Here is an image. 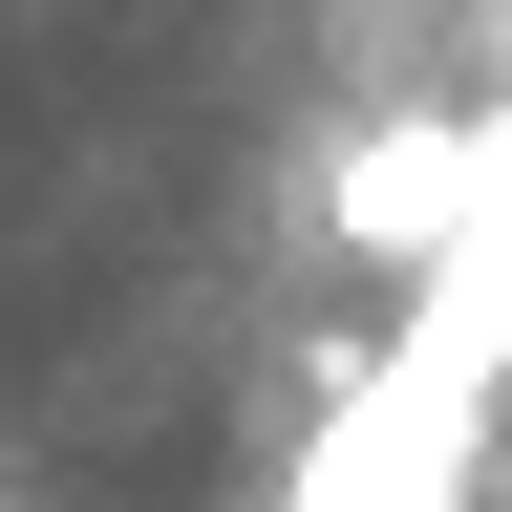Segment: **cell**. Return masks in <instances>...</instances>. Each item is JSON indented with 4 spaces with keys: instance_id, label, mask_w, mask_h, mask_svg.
Segmentation results:
<instances>
[{
    "instance_id": "cell-3",
    "label": "cell",
    "mask_w": 512,
    "mask_h": 512,
    "mask_svg": "<svg viewBox=\"0 0 512 512\" xmlns=\"http://www.w3.org/2000/svg\"><path fill=\"white\" fill-rule=\"evenodd\" d=\"M470 150H491V192H512V107H470Z\"/></svg>"
},
{
    "instance_id": "cell-2",
    "label": "cell",
    "mask_w": 512,
    "mask_h": 512,
    "mask_svg": "<svg viewBox=\"0 0 512 512\" xmlns=\"http://www.w3.org/2000/svg\"><path fill=\"white\" fill-rule=\"evenodd\" d=\"M470 192H491L470 107H406V128H363V171H342V235L384 256V278H427V256L470 235Z\"/></svg>"
},
{
    "instance_id": "cell-1",
    "label": "cell",
    "mask_w": 512,
    "mask_h": 512,
    "mask_svg": "<svg viewBox=\"0 0 512 512\" xmlns=\"http://www.w3.org/2000/svg\"><path fill=\"white\" fill-rule=\"evenodd\" d=\"M491 363H512V192H470V235L406 278V342L320 406V448H299L278 512H470V470H491Z\"/></svg>"
}]
</instances>
